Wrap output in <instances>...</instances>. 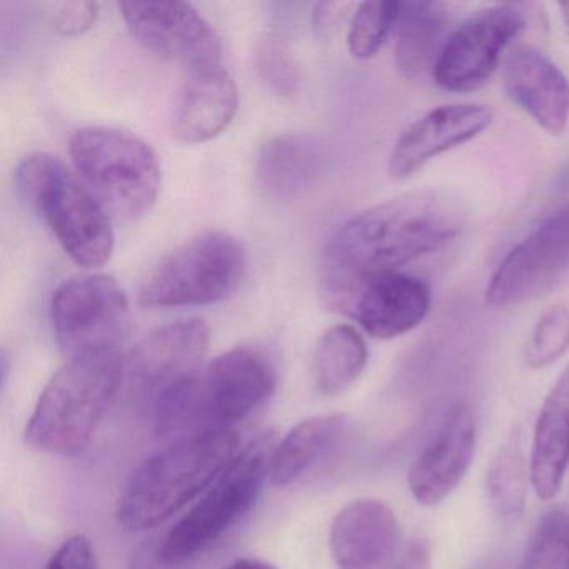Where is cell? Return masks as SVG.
<instances>
[{"label": "cell", "mask_w": 569, "mask_h": 569, "mask_svg": "<svg viewBox=\"0 0 569 569\" xmlns=\"http://www.w3.org/2000/svg\"><path fill=\"white\" fill-rule=\"evenodd\" d=\"M124 378L126 358L119 349L69 359L39 396L26 441L48 455H78L91 441Z\"/></svg>", "instance_id": "obj_4"}, {"label": "cell", "mask_w": 569, "mask_h": 569, "mask_svg": "<svg viewBox=\"0 0 569 569\" xmlns=\"http://www.w3.org/2000/svg\"><path fill=\"white\" fill-rule=\"evenodd\" d=\"M79 179L109 218H144L159 198L162 172L148 142L124 129L91 126L79 129L69 144Z\"/></svg>", "instance_id": "obj_6"}, {"label": "cell", "mask_w": 569, "mask_h": 569, "mask_svg": "<svg viewBox=\"0 0 569 569\" xmlns=\"http://www.w3.org/2000/svg\"><path fill=\"white\" fill-rule=\"evenodd\" d=\"M569 351V308L552 306L536 322L526 346V365L545 369Z\"/></svg>", "instance_id": "obj_28"}, {"label": "cell", "mask_w": 569, "mask_h": 569, "mask_svg": "<svg viewBox=\"0 0 569 569\" xmlns=\"http://www.w3.org/2000/svg\"><path fill=\"white\" fill-rule=\"evenodd\" d=\"M368 359V345L355 326H331L322 332L312 356L316 386L322 395H342L358 381Z\"/></svg>", "instance_id": "obj_24"}, {"label": "cell", "mask_w": 569, "mask_h": 569, "mask_svg": "<svg viewBox=\"0 0 569 569\" xmlns=\"http://www.w3.org/2000/svg\"><path fill=\"white\" fill-rule=\"evenodd\" d=\"M492 119L489 106L471 102L431 109L399 134L389 154V176L398 181L411 178L432 159L478 138Z\"/></svg>", "instance_id": "obj_14"}, {"label": "cell", "mask_w": 569, "mask_h": 569, "mask_svg": "<svg viewBox=\"0 0 569 569\" xmlns=\"http://www.w3.org/2000/svg\"><path fill=\"white\" fill-rule=\"evenodd\" d=\"M399 539L398 519L385 502L361 499L338 512L329 545L339 569H382Z\"/></svg>", "instance_id": "obj_19"}, {"label": "cell", "mask_w": 569, "mask_h": 569, "mask_svg": "<svg viewBox=\"0 0 569 569\" xmlns=\"http://www.w3.org/2000/svg\"><path fill=\"white\" fill-rule=\"evenodd\" d=\"M239 92L221 64L189 69L176 101L172 131L184 144L218 138L238 114Z\"/></svg>", "instance_id": "obj_18"}, {"label": "cell", "mask_w": 569, "mask_h": 569, "mask_svg": "<svg viewBox=\"0 0 569 569\" xmlns=\"http://www.w3.org/2000/svg\"><path fill=\"white\" fill-rule=\"evenodd\" d=\"M271 441L256 439L232 459L209 486L201 501L159 542L162 558L171 565L198 556L221 538L258 501L271 471Z\"/></svg>", "instance_id": "obj_8"}, {"label": "cell", "mask_w": 569, "mask_h": 569, "mask_svg": "<svg viewBox=\"0 0 569 569\" xmlns=\"http://www.w3.org/2000/svg\"><path fill=\"white\" fill-rule=\"evenodd\" d=\"M569 468V366L542 402L532 438L529 476L538 498L561 491Z\"/></svg>", "instance_id": "obj_21"}, {"label": "cell", "mask_w": 569, "mask_h": 569, "mask_svg": "<svg viewBox=\"0 0 569 569\" xmlns=\"http://www.w3.org/2000/svg\"><path fill=\"white\" fill-rule=\"evenodd\" d=\"M476 449L475 412L465 402L446 412L438 431L409 469V491L419 505L448 498L465 478Z\"/></svg>", "instance_id": "obj_15"}, {"label": "cell", "mask_w": 569, "mask_h": 569, "mask_svg": "<svg viewBox=\"0 0 569 569\" xmlns=\"http://www.w3.org/2000/svg\"><path fill=\"white\" fill-rule=\"evenodd\" d=\"M246 251L234 236L206 232L166 256L139 291L149 309L214 305L234 295L246 274Z\"/></svg>", "instance_id": "obj_7"}, {"label": "cell", "mask_w": 569, "mask_h": 569, "mask_svg": "<svg viewBox=\"0 0 569 569\" xmlns=\"http://www.w3.org/2000/svg\"><path fill=\"white\" fill-rule=\"evenodd\" d=\"M346 428L342 415H322L298 422L272 449V482L279 488L298 481L339 438Z\"/></svg>", "instance_id": "obj_23"}, {"label": "cell", "mask_w": 569, "mask_h": 569, "mask_svg": "<svg viewBox=\"0 0 569 569\" xmlns=\"http://www.w3.org/2000/svg\"><path fill=\"white\" fill-rule=\"evenodd\" d=\"M525 29L526 16L519 6L499 4L476 12L442 42L432 69L436 84L449 92L478 91Z\"/></svg>", "instance_id": "obj_11"}, {"label": "cell", "mask_w": 569, "mask_h": 569, "mask_svg": "<svg viewBox=\"0 0 569 569\" xmlns=\"http://www.w3.org/2000/svg\"><path fill=\"white\" fill-rule=\"evenodd\" d=\"M518 569H569V518L566 512L555 509L542 516Z\"/></svg>", "instance_id": "obj_27"}, {"label": "cell", "mask_w": 569, "mask_h": 569, "mask_svg": "<svg viewBox=\"0 0 569 569\" xmlns=\"http://www.w3.org/2000/svg\"><path fill=\"white\" fill-rule=\"evenodd\" d=\"M278 385L271 359L256 348L229 349L152 402L156 431L179 439L228 431L261 408Z\"/></svg>", "instance_id": "obj_2"}, {"label": "cell", "mask_w": 569, "mask_h": 569, "mask_svg": "<svg viewBox=\"0 0 569 569\" xmlns=\"http://www.w3.org/2000/svg\"><path fill=\"white\" fill-rule=\"evenodd\" d=\"M46 569H99L91 539L82 535L66 539L51 556Z\"/></svg>", "instance_id": "obj_30"}, {"label": "cell", "mask_w": 569, "mask_h": 569, "mask_svg": "<svg viewBox=\"0 0 569 569\" xmlns=\"http://www.w3.org/2000/svg\"><path fill=\"white\" fill-rule=\"evenodd\" d=\"M238 445L234 429L211 431L179 439L146 459L119 496V525L138 532L168 521L231 465Z\"/></svg>", "instance_id": "obj_3"}, {"label": "cell", "mask_w": 569, "mask_h": 569, "mask_svg": "<svg viewBox=\"0 0 569 569\" xmlns=\"http://www.w3.org/2000/svg\"><path fill=\"white\" fill-rule=\"evenodd\" d=\"M461 202L441 191H416L379 202L342 222L319 259V296L345 312L362 282L399 272L416 259L445 248L461 234Z\"/></svg>", "instance_id": "obj_1"}, {"label": "cell", "mask_w": 569, "mask_h": 569, "mask_svg": "<svg viewBox=\"0 0 569 569\" xmlns=\"http://www.w3.org/2000/svg\"><path fill=\"white\" fill-rule=\"evenodd\" d=\"M98 4L96 2H62L54 6L56 31L62 36H81L96 24L98 19Z\"/></svg>", "instance_id": "obj_31"}, {"label": "cell", "mask_w": 569, "mask_h": 569, "mask_svg": "<svg viewBox=\"0 0 569 569\" xmlns=\"http://www.w3.org/2000/svg\"><path fill=\"white\" fill-rule=\"evenodd\" d=\"M328 164V149L309 134L278 136L259 149L256 181L268 198L292 201L315 188Z\"/></svg>", "instance_id": "obj_20"}, {"label": "cell", "mask_w": 569, "mask_h": 569, "mask_svg": "<svg viewBox=\"0 0 569 569\" xmlns=\"http://www.w3.org/2000/svg\"><path fill=\"white\" fill-rule=\"evenodd\" d=\"M159 542L161 541L149 539L144 545L139 546V548L132 552L129 569H174L176 565H171V562L162 558Z\"/></svg>", "instance_id": "obj_33"}, {"label": "cell", "mask_w": 569, "mask_h": 569, "mask_svg": "<svg viewBox=\"0 0 569 569\" xmlns=\"http://www.w3.org/2000/svg\"><path fill=\"white\" fill-rule=\"evenodd\" d=\"M119 9L132 38L158 58L179 62L188 71L221 61L218 32L191 4L148 0L122 2Z\"/></svg>", "instance_id": "obj_12"}, {"label": "cell", "mask_w": 569, "mask_h": 569, "mask_svg": "<svg viewBox=\"0 0 569 569\" xmlns=\"http://www.w3.org/2000/svg\"><path fill=\"white\" fill-rule=\"evenodd\" d=\"M445 11L435 2H399L396 66L411 81L435 69L442 44Z\"/></svg>", "instance_id": "obj_22"}, {"label": "cell", "mask_w": 569, "mask_h": 569, "mask_svg": "<svg viewBox=\"0 0 569 569\" xmlns=\"http://www.w3.org/2000/svg\"><path fill=\"white\" fill-rule=\"evenodd\" d=\"M431 289L422 279L389 272L362 282L342 315L376 339H395L418 328L431 309Z\"/></svg>", "instance_id": "obj_16"}, {"label": "cell", "mask_w": 569, "mask_h": 569, "mask_svg": "<svg viewBox=\"0 0 569 569\" xmlns=\"http://www.w3.org/2000/svg\"><path fill=\"white\" fill-rule=\"evenodd\" d=\"M209 328L201 319H184L156 329L126 358L129 381L154 402L162 392L202 369Z\"/></svg>", "instance_id": "obj_13"}, {"label": "cell", "mask_w": 569, "mask_h": 569, "mask_svg": "<svg viewBox=\"0 0 569 569\" xmlns=\"http://www.w3.org/2000/svg\"><path fill=\"white\" fill-rule=\"evenodd\" d=\"M528 476L521 431L515 429V432L502 442L486 472L489 502L501 521H515L525 511Z\"/></svg>", "instance_id": "obj_25"}, {"label": "cell", "mask_w": 569, "mask_h": 569, "mask_svg": "<svg viewBox=\"0 0 569 569\" xmlns=\"http://www.w3.org/2000/svg\"><path fill=\"white\" fill-rule=\"evenodd\" d=\"M256 71L272 92L292 98L301 86V69L289 49L278 39L259 42L254 54Z\"/></svg>", "instance_id": "obj_29"}, {"label": "cell", "mask_w": 569, "mask_h": 569, "mask_svg": "<svg viewBox=\"0 0 569 569\" xmlns=\"http://www.w3.org/2000/svg\"><path fill=\"white\" fill-rule=\"evenodd\" d=\"M559 9H561L562 21H565L566 28H568L569 32V2H561V4H559Z\"/></svg>", "instance_id": "obj_35"}, {"label": "cell", "mask_w": 569, "mask_h": 569, "mask_svg": "<svg viewBox=\"0 0 569 569\" xmlns=\"http://www.w3.org/2000/svg\"><path fill=\"white\" fill-rule=\"evenodd\" d=\"M502 88L542 131L565 132L569 122V79L536 49H516L502 62Z\"/></svg>", "instance_id": "obj_17"}, {"label": "cell", "mask_w": 569, "mask_h": 569, "mask_svg": "<svg viewBox=\"0 0 569 569\" xmlns=\"http://www.w3.org/2000/svg\"><path fill=\"white\" fill-rule=\"evenodd\" d=\"M22 199L48 222L66 254L86 269L104 266L114 251L111 218L58 158L29 156L16 172Z\"/></svg>", "instance_id": "obj_5"}, {"label": "cell", "mask_w": 569, "mask_h": 569, "mask_svg": "<svg viewBox=\"0 0 569 569\" xmlns=\"http://www.w3.org/2000/svg\"><path fill=\"white\" fill-rule=\"evenodd\" d=\"M221 569H276L274 566L268 565V562L259 561V559H238V561L229 562V565L222 566Z\"/></svg>", "instance_id": "obj_34"}, {"label": "cell", "mask_w": 569, "mask_h": 569, "mask_svg": "<svg viewBox=\"0 0 569 569\" xmlns=\"http://www.w3.org/2000/svg\"><path fill=\"white\" fill-rule=\"evenodd\" d=\"M129 321L128 295L111 276H74L52 295V329L59 348L69 359L118 351L128 335Z\"/></svg>", "instance_id": "obj_9"}, {"label": "cell", "mask_w": 569, "mask_h": 569, "mask_svg": "<svg viewBox=\"0 0 569 569\" xmlns=\"http://www.w3.org/2000/svg\"><path fill=\"white\" fill-rule=\"evenodd\" d=\"M399 2L372 0L362 2L352 14L348 32V49L359 61L378 56L386 39L398 24Z\"/></svg>", "instance_id": "obj_26"}, {"label": "cell", "mask_w": 569, "mask_h": 569, "mask_svg": "<svg viewBox=\"0 0 569 569\" xmlns=\"http://www.w3.org/2000/svg\"><path fill=\"white\" fill-rule=\"evenodd\" d=\"M569 274V204L512 246L486 288L492 308H516L548 295Z\"/></svg>", "instance_id": "obj_10"}, {"label": "cell", "mask_w": 569, "mask_h": 569, "mask_svg": "<svg viewBox=\"0 0 569 569\" xmlns=\"http://www.w3.org/2000/svg\"><path fill=\"white\" fill-rule=\"evenodd\" d=\"M395 569H431V542L425 536L409 539Z\"/></svg>", "instance_id": "obj_32"}]
</instances>
